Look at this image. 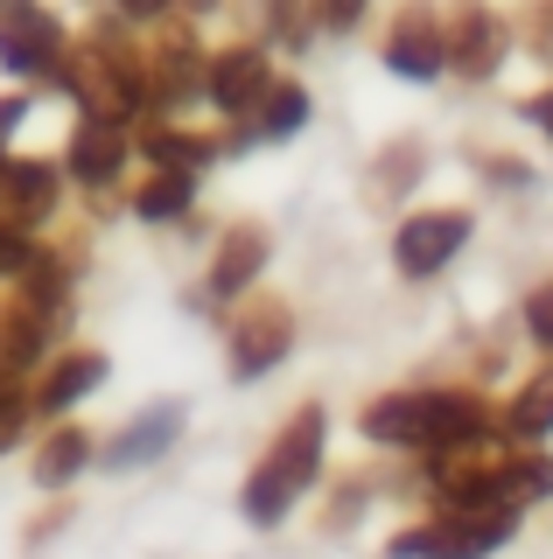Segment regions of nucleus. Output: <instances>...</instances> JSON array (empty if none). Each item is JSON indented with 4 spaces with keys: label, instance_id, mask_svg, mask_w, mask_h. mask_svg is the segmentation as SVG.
<instances>
[{
    "label": "nucleus",
    "instance_id": "nucleus-1",
    "mask_svg": "<svg viewBox=\"0 0 553 559\" xmlns=\"http://www.w3.org/2000/svg\"><path fill=\"white\" fill-rule=\"evenodd\" d=\"M365 433L378 448H470L491 433V413H483L476 392H386L365 406Z\"/></svg>",
    "mask_w": 553,
    "mask_h": 559
},
{
    "label": "nucleus",
    "instance_id": "nucleus-2",
    "mask_svg": "<svg viewBox=\"0 0 553 559\" xmlns=\"http://www.w3.org/2000/svg\"><path fill=\"white\" fill-rule=\"evenodd\" d=\"M322 433H330L322 406H302L295 419H287V433L267 448V462H259L252 483H246V518L252 524H281L287 503L322 476Z\"/></svg>",
    "mask_w": 553,
    "mask_h": 559
},
{
    "label": "nucleus",
    "instance_id": "nucleus-3",
    "mask_svg": "<svg viewBox=\"0 0 553 559\" xmlns=\"http://www.w3.org/2000/svg\"><path fill=\"white\" fill-rule=\"evenodd\" d=\"M511 532H518L511 503H497V511H442L435 524L392 538L386 559H491Z\"/></svg>",
    "mask_w": 553,
    "mask_h": 559
},
{
    "label": "nucleus",
    "instance_id": "nucleus-4",
    "mask_svg": "<svg viewBox=\"0 0 553 559\" xmlns=\"http://www.w3.org/2000/svg\"><path fill=\"white\" fill-rule=\"evenodd\" d=\"M287 349H295V314L281 301H252L246 314H232V378H267Z\"/></svg>",
    "mask_w": 553,
    "mask_h": 559
},
{
    "label": "nucleus",
    "instance_id": "nucleus-5",
    "mask_svg": "<svg viewBox=\"0 0 553 559\" xmlns=\"http://www.w3.org/2000/svg\"><path fill=\"white\" fill-rule=\"evenodd\" d=\"M470 245V217L462 210H421V217L400 224V238H392V259H400L407 280H435L448 259Z\"/></svg>",
    "mask_w": 553,
    "mask_h": 559
},
{
    "label": "nucleus",
    "instance_id": "nucleus-6",
    "mask_svg": "<svg viewBox=\"0 0 553 559\" xmlns=\"http://www.w3.org/2000/svg\"><path fill=\"white\" fill-rule=\"evenodd\" d=\"M267 92H273L267 49H224V57H211V84H203V98H211L217 112L252 119L259 105H267Z\"/></svg>",
    "mask_w": 553,
    "mask_h": 559
},
{
    "label": "nucleus",
    "instance_id": "nucleus-7",
    "mask_svg": "<svg viewBox=\"0 0 553 559\" xmlns=\"http://www.w3.org/2000/svg\"><path fill=\"white\" fill-rule=\"evenodd\" d=\"M386 70H400V78H413V84H435L442 70H448V35L435 28V14H427V8H407L400 22H392Z\"/></svg>",
    "mask_w": 553,
    "mask_h": 559
},
{
    "label": "nucleus",
    "instance_id": "nucleus-8",
    "mask_svg": "<svg viewBox=\"0 0 553 559\" xmlns=\"http://www.w3.org/2000/svg\"><path fill=\"white\" fill-rule=\"evenodd\" d=\"M63 168H71V182H84V189L119 182V168H127V133H119V119L113 112H84V127L71 133Z\"/></svg>",
    "mask_w": 553,
    "mask_h": 559
},
{
    "label": "nucleus",
    "instance_id": "nucleus-9",
    "mask_svg": "<svg viewBox=\"0 0 553 559\" xmlns=\"http://www.w3.org/2000/svg\"><path fill=\"white\" fill-rule=\"evenodd\" d=\"M49 210H57V168L49 162H8V154H0V224L28 231Z\"/></svg>",
    "mask_w": 553,
    "mask_h": 559
},
{
    "label": "nucleus",
    "instance_id": "nucleus-10",
    "mask_svg": "<svg viewBox=\"0 0 553 559\" xmlns=\"http://www.w3.org/2000/svg\"><path fill=\"white\" fill-rule=\"evenodd\" d=\"M497 57H505V28H497L491 8H462L456 28H448V63L462 70V78H491Z\"/></svg>",
    "mask_w": 553,
    "mask_h": 559
},
{
    "label": "nucleus",
    "instance_id": "nucleus-11",
    "mask_svg": "<svg viewBox=\"0 0 553 559\" xmlns=\"http://www.w3.org/2000/svg\"><path fill=\"white\" fill-rule=\"evenodd\" d=\"M259 266H267V231H252V224H238V231H224L217 259H211V294L217 301H232V294H246Z\"/></svg>",
    "mask_w": 553,
    "mask_h": 559
},
{
    "label": "nucleus",
    "instance_id": "nucleus-12",
    "mask_svg": "<svg viewBox=\"0 0 553 559\" xmlns=\"http://www.w3.org/2000/svg\"><path fill=\"white\" fill-rule=\"evenodd\" d=\"M176 433H183V406H148V413L106 448V462H113V468H141V462H154V454L176 441Z\"/></svg>",
    "mask_w": 553,
    "mask_h": 559
},
{
    "label": "nucleus",
    "instance_id": "nucleus-13",
    "mask_svg": "<svg viewBox=\"0 0 553 559\" xmlns=\"http://www.w3.org/2000/svg\"><path fill=\"white\" fill-rule=\"evenodd\" d=\"M98 384H106V357H98V349H71V357H63L57 371L43 378L36 413H57V419H63V406H78V399L98 392Z\"/></svg>",
    "mask_w": 553,
    "mask_h": 559
},
{
    "label": "nucleus",
    "instance_id": "nucleus-14",
    "mask_svg": "<svg viewBox=\"0 0 553 559\" xmlns=\"http://www.w3.org/2000/svg\"><path fill=\"white\" fill-rule=\"evenodd\" d=\"M546 433H553V364L505 406V441H546Z\"/></svg>",
    "mask_w": 553,
    "mask_h": 559
},
{
    "label": "nucleus",
    "instance_id": "nucleus-15",
    "mask_svg": "<svg viewBox=\"0 0 553 559\" xmlns=\"http://www.w3.org/2000/svg\"><path fill=\"white\" fill-rule=\"evenodd\" d=\"M84 462H92V433H84V427H57L43 441V454H36V483L43 489H63Z\"/></svg>",
    "mask_w": 553,
    "mask_h": 559
},
{
    "label": "nucleus",
    "instance_id": "nucleus-16",
    "mask_svg": "<svg viewBox=\"0 0 553 559\" xmlns=\"http://www.w3.org/2000/svg\"><path fill=\"white\" fill-rule=\"evenodd\" d=\"M553 497V462L546 454H511L505 468H497V503H511V511H526V503Z\"/></svg>",
    "mask_w": 553,
    "mask_h": 559
},
{
    "label": "nucleus",
    "instance_id": "nucleus-17",
    "mask_svg": "<svg viewBox=\"0 0 553 559\" xmlns=\"http://www.w3.org/2000/svg\"><path fill=\"white\" fill-rule=\"evenodd\" d=\"M36 357H43V314H28V308H0V378L28 371Z\"/></svg>",
    "mask_w": 553,
    "mask_h": 559
},
{
    "label": "nucleus",
    "instance_id": "nucleus-18",
    "mask_svg": "<svg viewBox=\"0 0 553 559\" xmlns=\"http://www.w3.org/2000/svg\"><path fill=\"white\" fill-rule=\"evenodd\" d=\"M203 84H211V63H197V49H183V57H162V63H154L148 92L162 98V105H189V98H203Z\"/></svg>",
    "mask_w": 553,
    "mask_h": 559
},
{
    "label": "nucleus",
    "instance_id": "nucleus-19",
    "mask_svg": "<svg viewBox=\"0 0 553 559\" xmlns=\"http://www.w3.org/2000/svg\"><path fill=\"white\" fill-rule=\"evenodd\" d=\"M302 127H308V92H302V84H273L267 105L252 112V140H287Z\"/></svg>",
    "mask_w": 553,
    "mask_h": 559
},
{
    "label": "nucleus",
    "instance_id": "nucleus-20",
    "mask_svg": "<svg viewBox=\"0 0 553 559\" xmlns=\"http://www.w3.org/2000/svg\"><path fill=\"white\" fill-rule=\"evenodd\" d=\"M197 203V175H176V168H162L154 182L133 197V210H141L148 224H168V217H183V210Z\"/></svg>",
    "mask_w": 553,
    "mask_h": 559
},
{
    "label": "nucleus",
    "instance_id": "nucleus-21",
    "mask_svg": "<svg viewBox=\"0 0 553 559\" xmlns=\"http://www.w3.org/2000/svg\"><path fill=\"white\" fill-rule=\"evenodd\" d=\"M141 147H148V162H154V168H176V175H197L203 162H211V140H197V133H168V127H154Z\"/></svg>",
    "mask_w": 553,
    "mask_h": 559
},
{
    "label": "nucleus",
    "instance_id": "nucleus-22",
    "mask_svg": "<svg viewBox=\"0 0 553 559\" xmlns=\"http://www.w3.org/2000/svg\"><path fill=\"white\" fill-rule=\"evenodd\" d=\"M526 336L540 349H553V280H540V287L526 294Z\"/></svg>",
    "mask_w": 553,
    "mask_h": 559
},
{
    "label": "nucleus",
    "instance_id": "nucleus-23",
    "mask_svg": "<svg viewBox=\"0 0 553 559\" xmlns=\"http://www.w3.org/2000/svg\"><path fill=\"white\" fill-rule=\"evenodd\" d=\"M28 413H36V406H28V399L14 392V378H0V448H14V441H22Z\"/></svg>",
    "mask_w": 553,
    "mask_h": 559
},
{
    "label": "nucleus",
    "instance_id": "nucleus-24",
    "mask_svg": "<svg viewBox=\"0 0 553 559\" xmlns=\"http://www.w3.org/2000/svg\"><path fill=\"white\" fill-rule=\"evenodd\" d=\"M273 35H281V43H308V8L302 0H273Z\"/></svg>",
    "mask_w": 553,
    "mask_h": 559
},
{
    "label": "nucleus",
    "instance_id": "nucleus-25",
    "mask_svg": "<svg viewBox=\"0 0 553 559\" xmlns=\"http://www.w3.org/2000/svg\"><path fill=\"white\" fill-rule=\"evenodd\" d=\"M365 8H372V0H322V22L351 28V22H365Z\"/></svg>",
    "mask_w": 553,
    "mask_h": 559
},
{
    "label": "nucleus",
    "instance_id": "nucleus-26",
    "mask_svg": "<svg viewBox=\"0 0 553 559\" xmlns=\"http://www.w3.org/2000/svg\"><path fill=\"white\" fill-rule=\"evenodd\" d=\"M22 119H28V98H22V92H14V98H0V147H8V133L22 127Z\"/></svg>",
    "mask_w": 553,
    "mask_h": 559
},
{
    "label": "nucleus",
    "instance_id": "nucleus-27",
    "mask_svg": "<svg viewBox=\"0 0 553 559\" xmlns=\"http://www.w3.org/2000/svg\"><path fill=\"white\" fill-rule=\"evenodd\" d=\"M119 14H133V22H154V14H168V0H113Z\"/></svg>",
    "mask_w": 553,
    "mask_h": 559
},
{
    "label": "nucleus",
    "instance_id": "nucleus-28",
    "mask_svg": "<svg viewBox=\"0 0 553 559\" xmlns=\"http://www.w3.org/2000/svg\"><path fill=\"white\" fill-rule=\"evenodd\" d=\"M526 119H532L540 133H553V92H540V98H532V105H526Z\"/></svg>",
    "mask_w": 553,
    "mask_h": 559
}]
</instances>
